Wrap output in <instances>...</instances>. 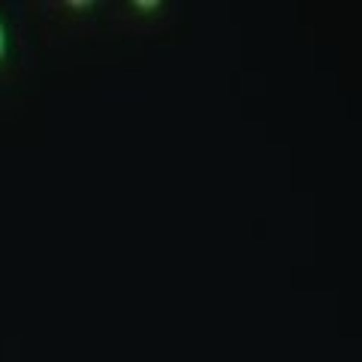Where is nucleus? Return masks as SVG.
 <instances>
[{
	"label": "nucleus",
	"mask_w": 362,
	"mask_h": 362,
	"mask_svg": "<svg viewBox=\"0 0 362 362\" xmlns=\"http://www.w3.org/2000/svg\"><path fill=\"white\" fill-rule=\"evenodd\" d=\"M4 54H6V28L0 21V61H4Z\"/></svg>",
	"instance_id": "1"
}]
</instances>
